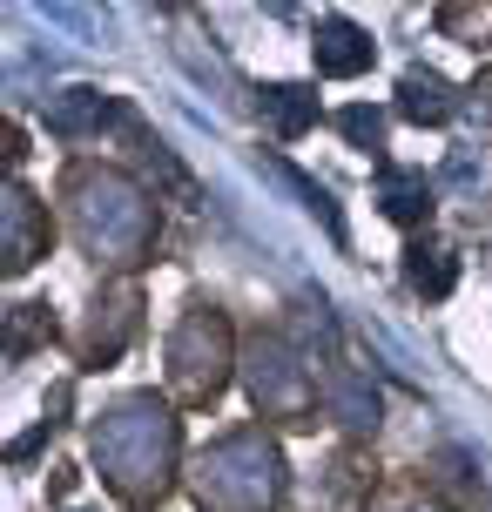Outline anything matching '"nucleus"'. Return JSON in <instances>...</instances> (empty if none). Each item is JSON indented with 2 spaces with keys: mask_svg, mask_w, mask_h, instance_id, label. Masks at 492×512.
<instances>
[{
  "mask_svg": "<svg viewBox=\"0 0 492 512\" xmlns=\"http://www.w3.org/2000/svg\"><path fill=\"white\" fill-rule=\"evenodd\" d=\"M311 61H317V75L351 81V75H364V68L378 61V48H371V34H364L358 21H344V14H331V21H317Z\"/></svg>",
  "mask_w": 492,
  "mask_h": 512,
  "instance_id": "f257e3e1",
  "label": "nucleus"
},
{
  "mask_svg": "<svg viewBox=\"0 0 492 512\" xmlns=\"http://www.w3.org/2000/svg\"><path fill=\"white\" fill-rule=\"evenodd\" d=\"M452 108H459V95L445 88V75H432V68H412V75L398 81V115L418 128H439L452 122Z\"/></svg>",
  "mask_w": 492,
  "mask_h": 512,
  "instance_id": "f03ea898",
  "label": "nucleus"
},
{
  "mask_svg": "<svg viewBox=\"0 0 492 512\" xmlns=\"http://www.w3.org/2000/svg\"><path fill=\"white\" fill-rule=\"evenodd\" d=\"M378 189H385V216L398 230L432 223V189H425V176H412V169H378Z\"/></svg>",
  "mask_w": 492,
  "mask_h": 512,
  "instance_id": "7ed1b4c3",
  "label": "nucleus"
},
{
  "mask_svg": "<svg viewBox=\"0 0 492 512\" xmlns=\"http://www.w3.org/2000/svg\"><path fill=\"white\" fill-rule=\"evenodd\" d=\"M263 115H270V128H277L284 142H297V135H311V128H317V88L277 81V88H263Z\"/></svg>",
  "mask_w": 492,
  "mask_h": 512,
  "instance_id": "20e7f679",
  "label": "nucleus"
},
{
  "mask_svg": "<svg viewBox=\"0 0 492 512\" xmlns=\"http://www.w3.org/2000/svg\"><path fill=\"white\" fill-rule=\"evenodd\" d=\"M115 108H108L102 88H68V95H54L48 102V135H95Z\"/></svg>",
  "mask_w": 492,
  "mask_h": 512,
  "instance_id": "39448f33",
  "label": "nucleus"
},
{
  "mask_svg": "<svg viewBox=\"0 0 492 512\" xmlns=\"http://www.w3.org/2000/svg\"><path fill=\"white\" fill-rule=\"evenodd\" d=\"M405 283H412L418 297H432V304H439V297H452V283H459V263H452L445 250L412 243V250H405Z\"/></svg>",
  "mask_w": 492,
  "mask_h": 512,
  "instance_id": "423d86ee",
  "label": "nucleus"
},
{
  "mask_svg": "<svg viewBox=\"0 0 492 512\" xmlns=\"http://www.w3.org/2000/svg\"><path fill=\"white\" fill-rule=\"evenodd\" d=\"M7 223H14V243H7V277H21L27 263H34V196L14 189L7 196Z\"/></svg>",
  "mask_w": 492,
  "mask_h": 512,
  "instance_id": "0eeeda50",
  "label": "nucleus"
},
{
  "mask_svg": "<svg viewBox=\"0 0 492 512\" xmlns=\"http://www.w3.org/2000/svg\"><path fill=\"white\" fill-rule=\"evenodd\" d=\"M337 135L364 155H385V108H337Z\"/></svg>",
  "mask_w": 492,
  "mask_h": 512,
  "instance_id": "6e6552de",
  "label": "nucleus"
}]
</instances>
